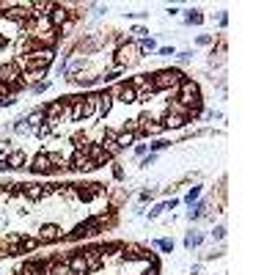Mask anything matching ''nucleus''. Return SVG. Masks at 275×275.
<instances>
[{"mask_svg": "<svg viewBox=\"0 0 275 275\" xmlns=\"http://www.w3.org/2000/svg\"><path fill=\"white\" fill-rule=\"evenodd\" d=\"M140 58H143V52H140V47L135 39H127V42H118L116 52H113V61H116L118 69H132V66L140 64Z\"/></svg>", "mask_w": 275, "mask_h": 275, "instance_id": "obj_1", "label": "nucleus"}, {"mask_svg": "<svg viewBox=\"0 0 275 275\" xmlns=\"http://www.w3.org/2000/svg\"><path fill=\"white\" fill-rule=\"evenodd\" d=\"M182 80H185V72L179 69V66H168V69L154 72V75H151V85H154V91H171V88H176Z\"/></svg>", "mask_w": 275, "mask_h": 275, "instance_id": "obj_2", "label": "nucleus"}, {"mask_svg": "<svg viewBox=\"0 0 275 275\" xmlns=\"http://www.w3.org/2000/svg\"><path fill=\"white\" fill-rule=\"evenodd\" d=\"M176 102H182L185 107L201 102V85L193 77H185L182 83L176 85Z\"/></svg>", "mask_w": 275, "mask_h": 275, "instance_id": "obj_3", "label": "nucleus"}, {"mask_svg": "<svg viewBox=\"0 0 275 275\" xmlns=\"http://www.w3.org/2000/svg\"><path fill=\"white\" fill-rule=\"evenodd\" d=\"M25 168H28L33 176H52V165H50V157H47V151H39L36 157H30Z\"/></svg>", "mask_w": 275, "mask_h": 275, "instance_id": "obj_4", "label": "nucleus"}, {"mask_svg": "<svg viewBox=\"0 0 275 275\" xmlns=\"http://www.w3.org/2000/svg\"><path fill=\"white\" fill-rule=\"evenodd\" d=\"M75 187V196L80 198V201H94V198H99V196H105L107 193V187L105 185H99V182H88V185H72Z\"/></svg>", "mask_w": 275, "mask_h": 275, "instance_id": "obj_5", "label": "nucleus"}, {"mask_svg": "<svg viewBox=\"0 0 275 275\" xmlns=\"http://www.w3.org/2000/svg\"><path fill=\"white\" fill-rule=\"evenodd\" d=\"M66 237V231L61 229L58 223H44V226H39V234H36V239L39 242H61V239Z\"/></svg>", "mask_w": 275, "mask_h": 275, "instance_id": "obj_6", "label": "nucleus"}, {"mask_svg": "<svg viewBox=\"0 0 275 275\" xmlns=\"http://www.w3.org/2000/svg\"><path fill=\"white\" fill-rule=\"evenodd\" d=\"M69 19H72V11H69V6H61V3H55V9L47 14V22L52 25V30H58V28H66L69 25Z\"/></svg>", "mask_w": 275, "mask_h": 275, "instance_id": "obj_7", "label": "nucleus"}, {"mask_svg": "<svg viewBox=\"0 0 275 275\" xmlns=\"http://www.w3.org/2000/svg\"><path fill=\"white\" fill-rule=\"evenodd\" d=\"M19 80H22V69H19L17 61H6L0 64V83L6 85H17Z\"/></svg>", "mask_w": 275, "mask_h": 275, "instance_id": "obj_8", "label": "nucleus"}, {"mask_svg": "<svg viewBox=\"0 0 275 275\" xmlns=\"http://www.w3.org/2000/svg\"><path fill=\"white\" fill-rule=\"evenodd\" d=\"M80 253H83L85 264H88V272L102 270V264H105V253H102V248H99V245H91V248H85V251H80Z\"/></svg>", "mask_w": 275, "mask_h": 275, "instance_id": "obj_9", "label": "nucleus"}, {"mask_svg": "<svg viewBox=\"0 0 275 275\" xmlns=\"http://www.w3.org/2000/svg\"><path fill=\"white\" fill-rule=\"evenodd\" d=\"M83 151H85V157H88L91 163H94V168H102L105 163H113V157H110V154H107L99 143H88Z\"/></svg>", "mask_w": 275, "mask_h": 275, "instance_id": "obj_10", "label": "nucleus"}, {"mask_svg": "<svg viewBox=\"0 0 275 275\" xmlns=\"http://www.w3.org/2000/svg\"><path fill=\"white\" fill-rule=\"evenodd\" d=\"M69 168L77 171V173H91V171H97V168H94V163H91L88 157H85V151H75V154H72Z\"/></svg>", "mask_w": 275, "mask_h": 275, "instance_id": "obj_11", "label": "nucleus"}, {"mask_svg": "<svg viewBox=\"0 0 275 275\" xmlns=\"http://www.w3.org/2000/svg\"><path fill=\"white\" fill-rule=\"evenodd\" d=\"M66 264H69V270L75 275H88V264H85V259H83V253H80V251L69 253V256H66Z\"/></svg>", "mask_w": 275, "mask_h": 275, "instance_id": "obj_12", "label": "nucleus"}, {"mask_svg": "<svg viewBox=\"0 0 275 275\" xmlns=\"http://www.w3.org/2000/svg\"><path fill=\"white\" fill-rule=\"evenodd\" d=\"M160 121H163L165 130H185L190 118H185V116H173V113H165V116L160 118Z\"/></svg>", "mask_w": 275, "mask_h": 275, "instance_id": "obj_13", "label": "nucleus"}, {"mask_svg": "<svg viewBox=\"0 0 275 275\" xmlns=\"http://www.w3.org/2000/svg\"><path fill=\"white\" fill-rule=\"evenodd\" d=\"M113 110V97L107 91H99V102H97V118H105Z\"/></svg>", "mask_w": 275, "mask_h": 275, "instance_id": "obj_14", "label": "nucleus"}, {"mask_svg": "<svg viewBox=\"0 0 275 275\" xmlns=\"http://www.w3.org/2000/svg\"><path fill=\"white\" fill-rule=\"evenodd\" d=\"M47 272V264L44 261H25L22 267H19L17 275H44Z\"/></svg>", "mask_w": 275, "mask_h": 275, "instance_id": "obj_15", "label": "nucleus"}, {"mask_svg": "<svg viewBox=\"0 0 275 275\" xmlns=\"http://www.w3.org/2000/svg\"><path fill=\"white\" fill-rule=\"evenodd\" d=\"M135 140H138V135L135 132H127V130H121V132H116V146L118 149H132V146H135Z\"/></svg>", "mask_w": 275, "mask_h": 275, "instance_id": "obj_16", "label": "nucleus"}, {"mask_svg": "<svg viewBox=\"0 0 275 275\" xmlns=\"http://www.w3.org/2000/svg\"><path fill=\"white\" fill-rule=\"evenodd\" d=\"M44 107H36V110H30L28 113V116H25V124H28V130L33 132V130H36V127H42L44 124Z\"/></svg>", "mask_w": 275, "mask_h": 275, "instance_id": "obj_17", "label": "nucleus"}, {"mask_svg": "<svg viewBox=\"0 0 275 275\" xmlns=\"http://www.w3.org/2000/svg\"><path fill=\"white\" fill-rule=\"evenodd\" d=\"M44 275H75L69 270V264H66V259L61 261V259H55V261H50V264H47V272Z\"/></svg>", "mask_w": 275, "mask_h": 275, "instance_id": "obj_18", "label": "nucleus"}, {"mask_svg": "<svg viewBox=\"0 0 275 275\" xmlns=\"http://www.w3.org/2000/svg\"><path fill=\"white\" fill-rule=\"evenodd\" d=\"M6 163H9V168L11 171H19V168H25V165H28V157H25V151H11L9 157H6Z\"/></svg>", "mask_w": 275, "mask_h": 275, "instance_id": "obj_19", "label": "nucleus"}, {"mask_svg": "<svg viewBox=\"0 0 275 275\" xmlns=\"http://www.w3.org/2000/svg\"><path fill=\"white\" fill-rule=\"evenodd\" d=\"M118 99H121L124 105H135V102H138V91L124 80V83H121V91H118Z\"/></svg>", "mask_w": 275, "mask_h": 275, "instance_id": "obj_20", "label": "nucleus"}, {"mask_svg": "<svg viewBox=\"0 0 275 275\" xmlns=\"http://www.w3.org/2000/svg\"><path fill=\"white\" fill-rule=\"evenodd\" d=\"M124 69H118V66H113L110 72H105V75H99V83H116L118 77H121Z\"/></svg>", "mask_w": 275, "mask_h": 275, "instance_id": "obj_21", "label": "nucleus"}, {"mask_svg": "<svg viewBox=\"0 0 275 275\" xmlns=\"http://www.w3.org/2000/svg\"><path fill=\"white\" fill-rule=\"evenodd\" d=\"M42 245L36 237H19V251H36V248Z\"/></svg>", "mask_w": 275, "mask_h": 275, "instance_id": "obj_22", "label": "nucleus"}, {"mask_svg": "<svg viewBox=\"0 0 275 275\" xmlns=\"http://www.w3.org/2000/svg\"><path fill=\"white\" fill-rule=\"evenodd\" d=\"M138 47H140V52H143V55H146V52H157V42H154L151 36L140 39V42H138Z\"/></svg>", "mask_w": 275, "mask_h": 275, "instance_id": "obj_23", "label": "nucleus"}, {"mask_svg": "<svg viewBox=\"0 0 275 275\" xmlns=\"http://www.w3.org/2000/svg\"><path fill=\"white\" fill-rule=\"evenodd\" d=\"M72 143H75V149H77V151H83L85 146L91 143V140H88V135H85V132H77V135H72Z\"/></svg>", "mask_w": 275, "mask_h": 275, "instance_id": "obj_24", "label": "nucleus"}, {"mask_svg": "<svg viewBox=\"0 0 275 275\" xmlns=\"http://www.w3.org/2000/svg\"><path fill=\"white\" fill-rule=\"evenodd\" d=\"M196 245H201V234H196V231H187V234H185V248H187V251H193Z\"/></svg>", "mask_w": 275, "mask_h": 275, "instance_id": "obj_25", "label": "nucleus"}, {"mask_svg": "<svg viewBox=\"0 0 275 275\" xmlns=\"http://www.w3.org/2000/svg\"><path fill=\"white\" fill-rule=\"evenodd\" d=\"M185 22L187 25H201V22H204V14H201L198 9H193V11H187V14H185Z\"/></svg>", "mask_w": 275, "mask_h": 275, "instance_id": "obj_26", "label": "nucleus"}, {"mask_svg": "<svg viewBox=\"0 0 275 275\" xmlns=\"http://www.w3.org/2000/svg\"><path fill=\"white\" fill-rule=\"evenodd\" d=\"M154 248L163 253H173V239H154Z\"/></svg>", "mask_w": 275, "mask_h": 275, "instance_id": "obj_27", "label": "nucleus"}, {"mask_svg": "<svg viewBox=\"0 0 275 275\" xmlns=\"http://www.w3.org/2000/svg\"><path fill=\"white\" fill-rule=\"evenodd\" d=\"M198 198H201V185H193L190 190H187V196H185V201H187V204H196Z\"/></svg>", "mask_w": 275, "mask_h": 275, "instance_id": "obj_28", "label": "nucleus"}, {"mask_svg": "<svg viewBox=\"0 0 275 275\" xmlns=\"http://www.w3.org/2000/svg\"><path fill=\"white\" fill-rule=\"evenodd\" d=\"M168 146H171V140H165V138H157L154 143H149V149H151V154H157V151L168 149Z\"/></svg>", "mask_w": 275, "mask_h": 275, "instance_id": "obj_29", "label": "nucleus"}, {"mask_svg": "<svg viewBox=\"0 0 275 275\" xmlns=\"http://www.w3.org/2000/svg\"><path fill=\"white\" fill-rule=\"evenodd\" d=\"M47 88H50V80H39V83L30 85V94H44Z\"/></svg>", "mask_w": 275, "mask_h": 275, "instance_id": "obj_30", "label": "nucleus"}, {"mask_svg": "<svg viewBox=\"0 0 275 275\" xmlns=\"http://www.w3.org/2000/svg\"><path fill=\"white\" fill-rule=\"evenodd\" d=\"M157 55L160 58H173L176 55V47H157Z\"/></svg>", "mask_w": 275, "mask_h": 275, "instance_id": "obj_31", "label": "nucleus"}, {"mask_svg": "<svg viewBox=\"0 0 275 275\" xmlns=\"http://www.w3.org/2000/svg\"><path fill=\"white\" fill-rule=\"evenodd\" d=\"M132 36H135V42H140V39L149 36V30H146L143 25H135V28H132Z\"/></svg>", "mask_w": 275, "mask_h": 275, "instance_id": "obj_32", "label": "nucleus"}, {"mask_svg": "<svg viewBox=\"0 0 275 275\" xmlns=\"http://www.w3.org/2000/svg\"><path fill=\"white\" fill-rule=\"evenodd\" d=\"M132 154H135L138 160H140V157H146V154H149V146H146V143H138V146H132Z\"/></svg>", "mask_w": 275, "mask_h": 275, "instance_id": "obj_33", "label": "nucleus"}, {"mask_svg": "<svg viewBox=\"0 0 275 275\" xmlns=\"http://www.w3.org/2000/svg\"><path fill=\"white\" fill-rule=\"evenodd\" d=\"M176 61H179V64H190V61H193V52H190V50L176 52Z\"/></svg>", "mask_w": 275, "mask_h": 275, "instance_id": "obj_34", "label": "nucleus"}, {"mask_svg": "<svg viewBox=\"0 0 275 275\" xmlns=\"http://www.w3.org/2000/svg\"><path fill=\"white\" fill-rule=\"evenodd\" d=\"M165 212V201H160V204L157 206H154V209L149 212V220H154V218H160V215H163Z\"/></svg>", "mask_w": 275, "mask_h": 275, "instance_id": "obj_35", "label": "nucleus"}, {"mask_svg": "<svg viewBox=\"0 0 275 275\" xmlns=\"http://www.w3.org/2000/svg\"><path fill=\"white\" fill-rule=\"evenodd\" d=\"M154 163H157V154H146V157H140V165H143V168H149V165H154Z\"/></svg>", "mask_w": 275, "mask_h": 275, "instance_id": "obj_36", "label": "nucleus"}, {"mask_svg": "<svg viewBox=\"0 0 275 275\" xmlns=\"http://www.w3.org/2000/svg\"><path fill=\"white\" fill-rule=\"evenodd\" d=\"M143 275H160V264H157V259L149 261V267H146V272Z\"/></svg>", "mask_w": 275, "mask_h": 275, "instance_id": "obj_37", "label": "nucleus"}, {"mask_svg": "<svg viewBox=\"0 0 275 275\" xmlns=\"http://www.w3.org/2000/svg\"><path fill=\"white\" fill-rule=\"evenodd\" d=\"M138 198H140V204H149V201L154 198V193H151V190H143V193H140Z\"/></svg>", "mask_w": 275, "mask_h": 275, "instance_id": "obj_38", "label": "nucleus"}, {"mask_svg": "<svg viewBox=\"0 0 275 275\" xmlns=\"http://www.w3.org/2000/svg\"><path fill=\"white\" fill-rule=\"evenodd\" d=\"M226 237V229L223 226H218V229H212V239H223Z\"/></svg>", "mask_w": 275, "mask_h": 275, "instance_id": "obj_39", "label": "nucleus"}, {"mask_svg": "<svg viewBox=\"0 0 275 275\" xmlns=\"http://www.w3.org/2000/svg\"><path fill=\"white\" fill-rule=\"evenodd\" d=\"M113 176H116V179H124V168H121L118 163H113Z\"/></svg>", "mask_w": 275, "mask_h": 275, "instance_id": "obj_40", "label": "nucleus"}, {"mask_svg": "<svg viewBox=\"0 0 275 275\" xmlns=\"http://www.w3.org/2000/svg\"><path fill=\"white\" fill-rule=\"evenodd\" d=\"M127 17H132V19H146V17H149V11H132V14H127Z\"/></svg>", "mask_w": 275, "mask_h": 275, "instance_id": "obj_41", "label": "nucleus"}, {"mask_svg": "<svg viewBox=\"0 0 275 275\" xmlns=\"http://www.w3.org/2000/svg\"><path fill=\"white\" fill-rule=\"evenodd\" d=\"M198 44H201V47H206V44H212V36H198Z\"/></svg>", "mask_w": 275, "mask_h": 275, "instance_id": "obj_42", "label": "nucleus"}, {"mask_svg": "<svg viewBox=\"0 0 275 275\" xmlns=\"http://www.w3.org/2000/svg\"><path fill=\"white\" fill-rule=\"evenodd\" d=\"M11 168H9V163H6V157L3 160H0V173H9Z\"/></svg>", "mask_w": 275, "mask_h": 275, "instance_id": "obj_43", "label": "nucleus"}]
</instances>
